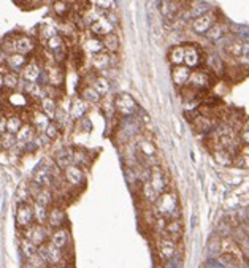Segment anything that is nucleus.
Segmentation results:
<instances>
[{"label":"nucleus","instance_id":"1","mask_svg":"<svg viewBox=\"0 0 249 268\" xmlns=\"http://www.w3.org/2000/svg\"><path fill=\"white\" fill-rule=\"evenodd\" d=\"M156 214L163 219H178V199L175 192H162L156 202Z\"/></svg>","mask_w":249,"mask_h":268},{"label":"nucleus","instance_id":"2","mask_svg":"<svg viewBox=\"0 0 249 268\" xmlns=\"http://www.w3.org/2000/svg\"><path fill=\"white\" fill-rule=\"evenodd\" d=\"M38 254L43 257L49 267H61L65 262V256H63V251L56 248L53 243L46 241L45 244L38 246Z\"/></svg>","mask_w":249,"mask_h":268},{"label":"nucleus","instance_id":"3","mask_svg":"<svg viewBox=\"0 0 249 268\" xmlns=\"http://www.w3.org/2000/svg\"><path fill=\"white\" fill-rule=\"evenodd\" d=\"M24 232V238L29 239L31 243H33L35 246H41L45 244L46 241H49V235H51V232H49L48 225L46 224H32L29 229L23 230Z\"/></svg>","mask_w":249,"mask_h":268},{"label":"nucleus","instance_id":"4","mask_svg":"<svg viewBox=\"0 0 249 268\" xmlns=\"http://www.w3.org/2000/svg\"><path fill=\"white\" fill-rule=\"evenodd\" d=\"M43 75H45V84H49L53 88H61L65 80V72L59 63H43Z\"/></svg>","mask_w":249,"mask_h":268},{"label":"nucleus","instance_id":"5","mask_svg":"<svg viewBox=\"0 0 249 268\" xmlns=\"http://www.w3.org/2000/svg\"><path fill=\"white\" fill-rule=\"evenodd\" d=\"M15 219H16V225H18V229H21V230L29 229L32 224H35L32 202H31V203H29V202H26V203H18Z\"/></svg>","mask_w":249,"mask_h":268},{"label":"nucleus","instance_id":"6","mask_svg":"<svg viewBox=\"0 0 249 268\" xmlns=\"http://www.w3.org/2000/svg\"><path fill=\"white\" fill-rule=\"evenodd\" d=\"M43 75V65L38 59H29V62L26 63L24 68L21 70V80H24L27 83H38V80Z\"/></svg>","mask_w":249,"mask_h":268},{"label":"nucleus","instance_id":"7","mask_svg":"<svg viewBox=\"0 0 249 268\" xmlns=\"http://www.w3.org/2000/svg\"><path fill=\"white\" fill-rule=\"evenodd\" d=\"M65 222H67V214L62 207H59L58 203H54L53 207L48 208L46 225H48V229H51V232L56 229L65 227Z\"/></svg>","mask_w":249,"mask_h":268},{"label":"nucleus","instance_id":"8","mask_svg":"<svg viewBox=\"0 0 249 268\" xmlns=\"http://www.w3.org/2000/svg\"><path fill=\"white\" fill-rule=\"evenodd\" d=\"M149 186L157 195L168 190V176L162 170L160 167H153L151 168V178H149Z\"/></svg>","mask_w":249,"mask_h":268},{"label":"nucleus","instance_id":"9","mask_svg":"<svg viewBox=\"0 0 249 268\" xmlns=\"http://www.w3.org/2000/svg\"><path fill=\"white\" fill-rule=\"evenodd\" d=\"M137 110V103L129 94H119L115 97V113L121 116H130Z\"/></svg>","mask_w":249,"mask_h":268},{"label":"nucleus","instance_id":"10","mask_svg":"<svg viewBox=\"0 0 249 268\" xmlns=\"http://www.w3.org/2000/svg\"><path fill=\"white\" fill-rule=\"evenodd\" d=\"M62 176H63V181H65L70 187H80V186H83V182H84L83 168L75 165V164L68 165L67 168H63Z\"/></svg>","mask_w":249,"mask_h":268},{"label":"nucleus","instance_id":"11","mask_svg":"<svg viewBox=\"0 0 249 268\" xmlns=\"http://www.w3.org/2000/svg\"><path fill=\"white\" fill-rule=\"evenodd\" d=\"M15 48H16V53L29 56L37 49V43H35V40L32 37H29V35H24V33L16 35L15 33Z\"/></svg>","mask_w":249,"mask_h":268},{"label":"nucleus","instance_id":"12","mask_svg":"<svg viewBox=\"0 0 249 268\" xmlns=\"http://www.w3.org/2000/svg\"><path fill=\"white\" fill-rule=\"evenodd\" d=\"M27 122L32 124V127L37 130V133H43L46 130V127L49 125V122H51V119H49L40 108H37V110H31Z\"/></svg>","mask_w":249,"mask_h":268},{"label":"nucleus","instance_id":"13","mask_svg":"<svg viewBox=\"0 0 249 268\" xmlns=\"http://www.w3.org/2000/svg\"><path fill=\"white\" fill-rule=\"evenodd\" d=\"M113 29H115V26H113V24L110 23V21L105 18V15L100 16L98 19H95L94 23H91V24H89V30H91V33L94 35V37H97V38H103L106 33L113 32Z\"/></svg>","mask_w":249,"mask_h":268},{"label":"nucleus","instance_id":"14","mask_svg":"<svg viewBox=\"0 0 249 268\" xmlns=\"http://www.w3.org/2000/svg\"><path fill=\"white\" fill-rule=\"evenodd\" d=\"M49 243H53L56 248H59L62 251L67 249V246H70V232L67 227H61L51 232L49 235Z\"/></svg>","mask_w":249,"mask_h":268},{"label":"nucleus","instance_id":"15","mask_svg":"<svg viewBox=\"0 0 249 268\" xmlns=\"http://www.w3.org/2000/svg\"><path fill=\"white\" fill-rule=\"evenodd\" d=\"M27 62H29L27 56L19 54V53H13V54L5 56V60H3L5 67L8 68L10 72H15V73H21V70L24 68Z\"/></svg>","mask_w":249,"mask_h":268},{"label":"nucleus","instance_id":"16","mask_svg":"<svg viewBox=\"0 0 249 268\" xmlns=\"http://www.w3.org/2000/svg\"><path fill=\"white\" fill-rule=\"evenodd\" d=\"M215 24H216L215 15H213V13H206V15L194 19V23H192V29H194V32H197V33H206Z\"/></svg>","mask_w":249,"mask_h":268},{"label":"nucleus","instance_id":"17","mask_svg":"<svg viewBox=\"0 0 249 268\" xmlns=\"http://www.w3.org/2000/svg\"><path fill=\"white\" fill-rule=\"evenodd\" d=\"M32 181L35 182V184H38L40 187H49V189H53V186H54V178H53L51 172H49L48 168H45L43 165H41L38 170L33 173Z\"/></svg>","mask_w":249,"mask_h":268},{"label":"nucleus","instance_id":"18","mask_svg":"<svg viewBox=\"0 0 249 268\" xmlns=\"http://www.w3.org/2000/svg\"><path fill=\"white\" fill-rule=\"evenodd\" d=\"M91 63H92V67H94L95 70H98V72H105V70L113 63V56L108 51H105V49H103V51L92 56Z\"/></svg>","mask_w":249,"mask_h":268},{"label":"nucleus","instance_id":"19","mask_svg":"<svg viewBox=\"0 0 249 268\" xmlns=\"http://www.w3.org/2000/svg\"><path fill=\"white\" fill-rule=\"evenodd\" d=\"M175 249H176V243L172 241L170 238L167 237H159L157 239V252L159 256L163 259V260H168L170 257L175 254Z\"/></svg>","mask_w":249,"mask_h":268},{"label":"nucleus","instance_id":"20","mask_svg":"<svg viewBox=\"0 0 249 268\" xmlns=\"http://www.w3.org/2000/svg\"><path fill=\"white\" fill-rule=\"evenodd\" d=\"M89 108V103L84 102L81 97H75L68 108V116L72 119H81Z\"/></svg>","mask_w":249,"mask_h":268},{"label":"nucleus","instance_id":"21","mask_svg":"<svg viewBox=\"0 0 249 268\" xmlns=\"http://www.w3.org/2000/svg\"><path fill=\"white\" fill-rule=\"evenodd\" d=\"M190 76V68L187 65H184V63H181V65H173L172 68V78H173V83L176 84V86H184V84L187 83Z\"/></svg>","mask_w":249,"mask_h":268},{"label":"nucleus","instance_id":"22","mask_svg":"<svg viewBox=\"0 0 249 268\" xmlns=\"http://www.w3.org/2000/svg\"><path fill=\"white\" fill-rule=\"evenodd\" d=\"M38 107L40 110L45 113V115L54 121L56 118V113H58V108H59V103H58V98H53V97H43L41 100L38 102Z\"/></svg>","mask_w":249,"mask_h":268},{"label":"nucleus","instance_id":"23","mask_svg":"<svg viewBox=\"0 0 249 268\" xmlns=\"http://www.w3.org/2000/svg\"><path fill=\"white\" fill-rule=\"evenodd\" d=\"M200 63V51L198 48L194 45H186L184 46V65L190 67H197Z\"/></svg>","mask_w":249,"mask_h":268},{"label":"nucleus","instance_id":"24","mask_svg":"<svg viewBox=\"0 0 249 268\" xmlns=\"http://www.w3.org/2000/svg\"><path fill=\"white\" fill-rule=\"evenodd\" d=\"M78 97H81L84 102H88L89 105H92V103H100V100H102V95L97 92V90L91 86V84H86L84 83L83 86H81V89H80V95Z\"/></svg>","mask_w":249,"mask_h":268},{"label":"nucleus","instance_id":"25","mask_svg":"<svg viewBox=\"0 0 249 268\" xmlns=\"http://www.w3.org/2000/svg\"><path fill=\"white\" fill-rule=\"evenodd\" d=\"M67 48V45H65V38L62 37V35H54L53 38H49L46 43H45V49L48 53H51L53 56L56 54V53H59V51H62V49H65Z\"/></svg>","mask_w":249,"mask_h":268},{"label":"nucleus","instance_id":"26","mask_svg":"<svg viewBox=\"0 0 249 268\" xmlns=\"http://www.w3.org/2000/svg\"><path fill=\"white\" fill-rule=\"evenodd\" d=\"M33 202L40 203V205H43L46 208L53 207L54 205V194H53V189L49 187H41L40 192L33 197Z\"/></svg>","mask_w":249,"mask_h":268},{"label":"nucleus","instance_id":"27","mask_svg":"<svg viewBox=\"0 0 249 268\" xmlns=\"http://www.w3.org/2000/svg\"><path fill=\"white\" fill-rule=\"evenodd\" d=\"M19 83H21V76L19 73L15 72H6L3 73V89L8 90V92H13V90L19 89Z\"/></svg>","mask_w":249,"mask_h":268},{"label":"nucleus","instance_id":"28","mask_svg":"<svg viewBox=\"0 0 249 268\" xmlns=\"http://www.w3.org/2000/svg\"><path fill=\"white\" fill-rule=\"evenodd\" d=\"M102 43H103V48H105V51H108L110 54H115L119 51V37H118V33L115 32H110V33H106L105 37L102 38Z\"/></svg>","mask_w":249,"mask_h":268},{"label":"nucleus","instance_id":"29","mask_svg":"<svg viewBox=\"0 0 249 268\" xmlns=\"http://www.w3.org/2000/svg\"><path fill=\"white\" fill-rule=\"evenodd\" d=\"M86 84H91V86L94 88L100 95H106V94H108V90H110V81L106 80L103 75L92 76V81L86 83Z\"/></svg>","mask_w":249,"mask_h":268},{"label":"nucleus","instance_id":"30","mask_svg":"<svg viewBox=\"0 0 249 268\" xmlns=\"http://www.w3.org/2000/svg\"><path fill=\"white\" fill-rule=\"evenodd\" d=\"M53 13L58 18L63 19L72 13V5L67 0H53Z\"/></svg>","mask_w":249,"mask_h":268},{"label":"nucleus","instance_id":"31","mask_svg":"<svg viewBox=\"0 0 249 268\" xmlns=\"http://www.w3.org/2000/svg\"><path fill=\"white\" fill-rule=\"evenodd\" d=\"M24 119L21 115H18V113H13V115L10 116H6V132H10V133H16L19 132L21 127L24 125Z\"/></svg>","mask_w":249,"mask_h":268},{"label":"nucleus","instance_id":"32","mask_svg":"<svg viewBox=\"0 0 249 268\" xmlns=\"http://www.w3.org/2000/svg\"><path fill=\"white\" fill-rule=\"evenodd\" d=\"M83 49H84V51H86L88 54L94 56V54H97V53L103 51L105 48H103V43H102V38L91 37V38H88V40L83 43Z\"/></svg>","mask_w":249,"mask_h":268},{"label":"nucleus","instance_id":"33","mask_svg":"<svg viewBox=\"0 0 249 268\" xmlns=\"http://www.w3.org/2000/svg\"><path fill=\"white\" fill-rule=\"evenodd\" d=\"M58 29L53 26V24H49V23H45V24H41L38 27V38L43 41V43H46V41L49 38H53L54 35H58Z\"/></svg>","mask_w":249,"mask_h":268},{"label":"nucleus","instance_id":"34","mask_svg":"<svg viewBox=\"0 0 249 268\" xmlns=\"http://www.w3.org/2000/svg\"><path fill=\"white\" fill-rule=\"evenodd\" d=\"M32 208H33V217L37 224H46V217H48V208L40 205L37 202H32Z\"/></svg>","mask_w":249,"mask_h":268},{"label":"nucleus","instance_id":"35","mask_svg":"<svg viewBox=\"0 0 249 268\" xmlns=\"http://www.w3.org/2000/svg\"><path fill=\"white\" fill-rule=\"evenodd\" d=\"M168 60L173 65H181L184 63V46H173L168 53Z\"/></svg>","mask_w":249,"mask_h":268},{"label":"nucleus","instance_id":"36","mask_svg":"<svg viewBox=\"0 0 249 268\" xmlns=\"http://www.w3.org/2000/svg\"><path fill=\"white\" fill-rule=\"evenodd\" d=\"M248 48H246V43L241 40H237L233 41V43H230L229 46H227V53H229L230 56H233V58H241V54L246 53Z\"/></svg>","mask_w":249,"mask_h":268},{"label":"nucleus","instance_id":"37","mask_svg":"<svg viewBox=\"0 0 249 268\" xmlns=\"http://www.w3.org/2000/svg\"><path fill=\"white\" fill-rule=\"evenodd\" d=\"M138 149H140V152L143 154L145 157H148V159H153V156L156 154V146H154V143L153 142H149V140H141L140 142V145H138Z\"/></svg>","mask_w":249,"mask_h":268},{"label":"nucleus","instance_id":"38","mask_svg":"<svg viewBox=\"0 0 249 268\" xmlns=\"http://www.w3.org/2000/svg\"><path fill=\"white\" fill-rule=\"evenodd\" d=\"M15 145H16V135H15V133L5 132L3 135H0V148H2L3 151L11 149Z\"/></svg>","mask_w":249,"mask_h":268},{"label":"nucleus","instance_id":"39","mask_svg":"<svg viewBox=\"0 0 249 268\" xmlns=\"http://www.w3.org/2000/svg\"><path fill=\"white\" fill-rule=\"evenodd\" d=\"M61 132H62V129L59 127V124L56 122V121H51L43 133H45V135H46L49 140H51V142H54V140H58V138L61 137Z\"/></svg>","mask_w":249,"mask_h":268},{"label":"nucleus","instance_id":"40","mask_svg":"<svg viewBox=\"0 0 249 268\" xmlns=\"http://www.w3.org/2000/svg\"><path fill=\"white\" fill-rule=\"evenodd\" d=\"M2 51H3L5 56L16 53V48H15V33L8 35L6 38H3V41H2Z\"/></svg>","mask_w":249,"mask_h":268},{"label":"nucleus","instance_id":"41","mask_svg":"<svg viewBox=\"0 0 249 268\" xmlns=\"http://www.w3.org/2000/svg\"><path fill=\"white\" fill-rule=\"evenodd\" d=\"M27 262H29V267L31 268H49V265H48V262L40 256V254L37 252V254H33L32 257H29L27 259Z\"/></svg>","mask_w":249,"mask_h":268},{"label":"nucleus","instance_id":"42","mask_svg":"<svg viewBox=\"0 0 249 268\" xmlns=\"http://www.w3.org/2000/svg\"><path fill=\"white\" fill-rule=\"evenodd\" d=\"M21 248H23V252H24V256L29 259L32 257L33 254H37L38 252V248L35 246L33 243H31L27 238H23V241H21Z\"/></svg>","mask_w":249,"mask_h":268},{"label":"nucleus","instance_id":"43","mask_svg":"<svg viewBox=\"0 0 249 268\" xmlns=\"http://www.w3.org/2000/svg\"><path fill=\"white\" fill-rule=\"evenodd\" d=\"M100 102H102L103 111H106V113H113V111H115V97H111V95L106 94L105 97H102Z\"/></svg>","mask_w":249,"mask_h":268},{"label":"nucleus","instance_id":"44","mask_svg":"<svg viewBox=\"0 0 249 268\" xmlns=\"http://www.w3.org/2000/svg\"><path fill=\"white\" fill-rule=\"evenodd\" d=\"M49 143H51V140H49L45 133H37L33 138V146L35 148H46Z\"/></svg>","mask_w":249,"mask_h":268},{"label":"nucleus","instance_id":"45","mask_svg":"<svg viewBox=\"0 0 249 268\" xmlns=\"http://www.w3.org/2000/svg\"><path fill=\"white\" fill-rule=\"evenodd\" d=\"M94 3L97 8H100L102 11H111L113 6H115V0H94Z\"/></svg>","mask_w":249,"mask_h":268},{"label":"nucleus","instance_id":"46","mask_svg":"<svg viewBox=\"0 0 249 268\" xmlns=\"http://www.w3.org/2000/svg\"><path fill=\"white\" fill-rule=\"evenodd\" d=\"M206 37L208 38H211V40H216V38H219V37H222V29L219 27V24H215L211 27V29L206 32Z\"/></svg>","mask_w":249,"mask_h":268},{"label":"nucleus","instance_id":"47","mask_svg":"<svg viewBox=\"0 0 249 268\" xmlns=\"http://www.w3.org/2000/svg\"><path fill=\"white\" fill-rule=\"evenodd\" d=\"M6 132V116L3 113H0V135H3Z\"/></svg>","mask_w":249,"mask_h":268},{"label":"nucleus","instance_id":"48","mask_svg":"<svg viewBox=\"0 0 249 268\" xmlns=\"http://www.w3.org/2000/svg\"><path fill=\"white\" fill-rule=\"evenodd\" d=\"M168 2H172V3H175L178 6H183L184 3H186V0H168Z\"/></svg>","mask_w":249,"mask_h":268},{"label":"nucleus","instance_id":"49","mask_svg":"<svg viewBox=\"0 0 249 268\" xmlns=\"http://www.w3.org/2000/svg\"><path fill=\"white\" fill-rule=\"evenodd\" d=\"M3 89V73L0 72V90Z\"/></svg>","mask_w":249,"mask_h":268},{"label":"nucleus","instance_id":"50","mask_svg":"<svg viewBox=\"0 0 249 268\" xmlns=\"http://www.w3.org/2000/svg\"><path fill=\"white\" fill-rule=\"evenodd\" d=\"M67 2H73V3H75V2H76V0H67Z\"/></svg>","mask_w":249,"mask_h":268}]
</instances>
